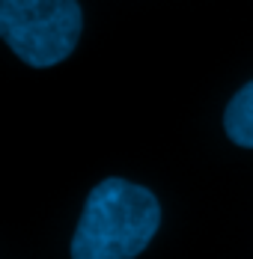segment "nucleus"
Here are the masks:
<instances>
[{
  "instance_id": "obj_1",
  "label": "nucleus",
  "mask_w": 253,
  "mask_h": 259,
  "mask_svg": "<svg viewBox=\"0 0 253 259\" xmlns=\"http://www.w3.org/2000/svg\"><path fill=\"white\" fill-rule=\"evenodd\" d=\"M161 227V206L149 188L125 179L99 182L72 238V259H134Z\"/></svg>"
},
{
  "instance_id": "obj_2",
  "label": "nucleus",
  "mask_w": 253,
  "mask_h": 259,
  "mask_svg": "<svg viewBox=\"0 0 253 259\" xmlns=\"http://www.w3.org/2000/svg\"><path fill=\"white\" fill-rule=\"evenodd\" d=\"M83 30L77 0H0V39L33 69L72 57Z\"/></svg>"
},
{
  "instance_id": "obj_3",
  "label": "nucleus",
  "mask_w": 253,
  "mask_h": 259,
  "mask_svg": "<svg viewBox=\"0 0 253 259\" xmlns=\"http://www.w3.org/2000/svg\"><path fill=\"white\" fill-rule=\"evenodd\" d=\"M224 128H227L232 143L253 149V80L247 87H241V90L232 96V102L227 104Z\"/></svg>"
}]
</instances>
